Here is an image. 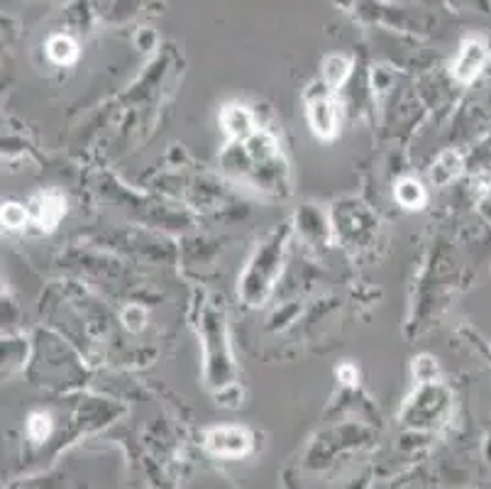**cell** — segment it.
Here are the masks:
<instances>
[{
    "mask_svg": "<svg viewBox=\"0 0 491 489\" xmlns=\"http://www.w3.org/2000/svg\"><path fill=\"white\" fill-rule=\"evenodd\" d=\"M206 446L211 448L215 455L222 458H237L245 455L250 451V436L240 428H215L208 433Z\"/></svg>",
    "mask_w": 491,
    "mask_h": 489,
    "instance_id": "1",
    "label": "cell"
},
{
    "mask_svg": "<svg viewBox=\"0 0 491 489\" xmlns=\"http://www.w3.org/2000/svg\"><path fill=\"white\" fill-rule=\"evenodd\" d=\"M125 323H127V328H132V330H140L142 325H145V313H142L140 309H127L125 311Z\"/></svg>",
    "mask_w": 491,
    "mask_h": 489,
    "instance_id": "10",
    "label": "cell"
},
{
    "mask_svg": "<svg viewBox=\"0 0 491 489\" xmlns=\"http://www.w3.org/2000/svg\"><path fill=\"white\" fill-rule=\"evenodd\" d=\"M484 62H487V44L482 39H469L460 52L457 64H455V76L464 83L472 81L479 73V69L484 66Z\"/></svg>",
    "mask_w": 491,
    "mask_h": 489,
    "instance_id": "2",
    "label": "cell"
},
{
    "mask_svg": "<svg viewBox=\"0 0 491 489\" xmlns=\"http://www.w3.org/2000/svg\"><path fill=\"white\" fill-rule=\"evenodd\" d=\"M24 211L20 208V206H15V204H8L3 208V223L8 225V228H20V225H24Z\"/></svg>",
    "mask_w": 491,
    "mask_h": 489,
    "instance_id": "8",
    "label": "cell"
},
{
    "mask_svg": "<svg viewBox=\"0 0 491 489\" xmlns=\"http://www.w3.org/2000/svg\"><path fill=\"white\" fill-rule=\"evenodd\" d=\"M311 122H313V130L323 137H332L335 135V108H332L330 101H315L311 106Z\"/></svg>",
    "mask_w": 491,
    "mask_h": 489,
    "instance_id": "3",
    "label": "cell"
},
{
    "mask_svg": "<svg viewBox=\"0 0 491 489\" xmlns=\"http://www.w3.org/2000/svg\"><path fill=\"white\" fill-rule=\"evenodd\" d=\"M225 125H227V130L235 132V135H247L250 127H252V118H250V113H247L245 108L232 106V108H227V111H225Z\"/></svg>",
    "mask_w": 491,
    "mask_h": 489,
    "instance_id": "7",
    "label": "cell"
},
{
    "mask_svg": "<svg viewBox=\"0 0 491 489\" xmlns=\"http://www.w3.org/2000/svg\"><path fill=\"white\" fill-rule=\"evenodd\" d=\"M49 433V418L42 416V413H37V416L29 418V436L34 438V441H44Z\"/></svg>",
    "mask_w": 491,
    "mask_h": 489,
    "instance_id": "9",
    "label": "cell"
},
{
    "mask_svg": "<svg viewBox=\"0 0 491 489\" xmlns=\"http://www.w3.org/2000/svg\"><path fill=\"white\" fill-rule=\"evenodd\" d=\"M47 54L52 57V62L57 64H71L76 59V44L69 37L59 34V37H52L47 44Z\"/></svg>",
    "mask_w": 491,
    "mask_h": 489,
    "instance_id": "4",
    "label": "cell"
},
{
    "mask_svg": "<svg viewBox=\"0 0 491 489\" xmlns=\"http://www.w3.org/2000/svg\"><path fill=\"white\" fill-rule=\"evenodd\" d=\"M323 73H325V81L330 83L332 88H337L347 78V73H350V62H347L345 57H327L323 64Z\"/></svg>",
    "mask_w": 491,
    "mask_h": 489,
    "instance_id": "5",
    "label": "cell"
},
{
    "mask_svg": "<svg viewBox=\"0 0 491 489\" xmlns=\"http://www.w3.org/2000/svg\"><path fill=\"white\" fill-rule=\"evenodd\" d=\"M396 199H399L406 208H418V206L423 204L425 194H423V189H420L418 181L406 179V181H401V184L396 186Z\"/></svg>",
    "mask_w": 491,
    "mask_h": 489,
    "instance_id": "6",
    "label": "cell"
}]
</instances>
